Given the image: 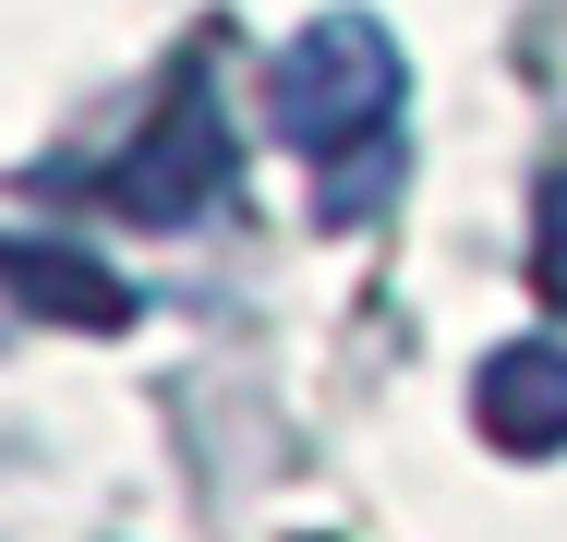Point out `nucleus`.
<instances>
[{"mask_svg": "<svg viewBox=\"0 0 567 542\" xmlns=\"http://www.w3.org/2000/svg\"><path fill=\"white\" fill-rule=\"evenodd\" d=\"M399 97H411V61H399V37H386L374 12H315V24L278 49V73H266L278 133H290L315 169H339V157H362V145H386Z\"/></svg>", "mask_w": 567, "mask_h": 542, "instance_id": "obj_1", "label": "nucleus"}, {"mask_svg": "<svg viewBox=\"0 0 567 542\" xmlns=\"http://www.w3.org/2000/svg\"><path fill=\"white\" fill-rule=\"evenodd\" d=\"M229 194V121H218V73H206V49L169 73V97L157 121L133 133V157L97 169V206L133 217V229H194V206H218Z\"/></svg>", "mask_w": 567, "mask_h": 542, "instance_id": "obj_2", "label": "nucleus"}, {"mask_svg": "<svg viewBox=\"0 0 567 542\" xmlns=\"http://www.w3.org/2000/svg\"><path fill=\"white\" fill-rule=\"evenodd\" d=\"M0 278H12L24 325H61V337H121V325L145 314L133 278L97 265V253H73L61 229H12V241H0Z\"/></svg>", "mask_w": 567, "mask_h": 542, "instance_id": "obj_3", "label": "nucleus"}, {"mask_svg": "<svg viewBox=\"0 0 567 542\" xmlns=\"http://www.w3.org/2000/svg\"><path fill=\"white\" fill-rule=\"evenodd\" d=\"M471 423L495 434L507 458H556V446H567V350H556V337L495 350L483 386H471Z\"/></svg>", "mask_w": 567, "mask_h": 542, "instance_id": "obj_4", "label": "nucleus"}, {"mask_svg": "<svg viewBox=\"0 0 567 542\" xmlns=\"http://www.w3.org/2000/svg\"><path fill=\"white\" fill-rule=\"evenodd\" d=\"M532 290H544V314H567V169L532 206Z\"/></svg>", "mask_w": 567, "mask_h": 542, "instance_id": "obj_5", "label": "nucleus"}]
</instances>
